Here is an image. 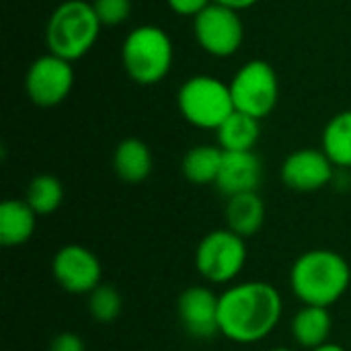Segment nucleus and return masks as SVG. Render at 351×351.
Wrapping results in <instances>:
<instances>
[{
	"instance_id": "2eb2a0df",
	"label": "nucleus",
	"mask_w": 351,
	"mask_h": 351,
	"mask_svg": "<svg viewBox=\"0 0 351 351\" xmlns=\"http://www.w3.org/2000/svg\"><path fill=\"white\" fill-rule=\"evenodd\" d=\"M37 214L25 199H4L0 204V245L21 247L31 241Z\"/></svg>"
},
{
	"instance_id": "aec40b11",
	"label": "nucleus",
	"mask_w": 351,
	"mask_h": 351,
	"mask_svg": "<svg viewBox=\"0 0 351 351\" xmlns=\"http://www.w3.org/2000/svg\"><path fill=\"white\" fill-rule=\"evenodd\" d=\"M335 169H351V109L337 113L323 130V148H321Z\"/></svg>"
},
{
	"instance_id": "423d86ee",
	"label": "nucleus",
	"mask_w": 351,
	"mask_h": 351,
	"mask_svg": "<svg viewBox=\"0 0 351 351\" xmlns=\"http://www.w3.org/2000/svg\"><path fill=\"white\" fill-rule=\"evenodd\" d=\"M247 239L228 228L208 232L195 249V267L199 276L216 286L232 284L247 263Z\"/></svg>"
},
{
	"instance_id": "412c9836",
	"label": "nucleus",
	"mask_w": 351,
	"mask_h": 351,
	"mask_svg": "<svg viewBox=\"0 0 351 351\" xmlns=\"http://www.w3.org/2000/svg\"><path fill=\"white\" fill-rule=\"evenodd\" d=\"M25 202L37 216H49L64 202V185L53 175H37L27 185Z\"/></svg>"
},
{
	"instance_id": "f3484780",
	"label": "nucleus",
	"mask_w": 351,
	"mask_h": 351,
	"mask_svg": "<svg viewBox=\"0 0 351 351\" xmlns=\"http://www.w3.org/2000/svg\"><path fill=\"white\" fill-rule=\"evenodd\" d=\"M333 329V319L329 308L323 306H302L292 319V337L304 350H315L329 343Z\"/></svg>"
},
{
	"instance_id": "393cba45",
	"label": "nucleus",
	"mask_w": 351,
	"mask_h": 351,
	"mask_svg": "<svg viewBox=\"0 0 351 351\" xmlns=\"http://www.w3.org/2000/svg\"><path fill=\"white\" fill-rule=\"evenodd\" d=\"M84 341L76 335V333H72V331H66V333H58L53 339H51V343H49V348L47 351H84Z\"/></svg>"
},
{
	"instance_id": "0eeeda50",
	"label": "nucleus",
	"mask_w": 351,
	"mask_h": 351,
	"mask_svg": "<svg viewBox=\"0 0 351 351\" xmlns=\"http://www.w3.org/2000/svg\"><path fill=\"white\" fill-rule=\"evenodd\" d=\"M230 93L234 111L247 113L255 119L267 117L280 99V80L271 64L265 60L247 62L232 78Z\"/></svg>"
},
{
	"instance_id": "a878e982",
	"label": "nucleus",
	"mask_w": 351,
	"mask_h": 351,
	"mask_svg": "<svg viewBox=\"0 0 351 351\" xmlns=\"http://www.w3.org/2000/svg\"><path fill=\"white\" fill-rule=\"evenodd\" d=\"M212 2L222 4V6H228V8H232V10L241 12V10H247V8L255 6L259 0H212Z\"/></svg>"
},
{
	"instance_id": "f03ea898",
	"label": "nucleus",
	"mask_w": 351,
	"mask_h": 351,
	"mask_svg": "<svg viewBox=\"0 0 351 351\" xmlns=\"http://www.w3.org/2000/svg\"><path fill=\"white\" fill-rule=\"evenodd\" d=\"M351 267L343 255L331 249L302 253L290 269V288L302 306L331 308L348 292Z\"/></svg>"
},
{
	"instance_id": "4be33fe9",
	"label": "nucleus",
	"mask_w": 351,
	"mask_h": 351,
	"mask_svg": "<svg viewBox=\"0 0 351 351\" xmlns=\"http://www.w3.org/2000/svg\"><path fill=\"white\" fill-rule=\"evenodd\" d=\"M123 300L117 288L111 284H101L88 294V315L95 323L109 325L115 323L121 315Z\"/></svg>"
},
{
	"instance_id": "4468645a",
	"label": "nucleus",
	"mask_w": 351,
	"mask_h": 351,
	"mask_svg": "<svg viewBox=\"0 0 351 351\" xmlns=\"http://www.w3.org/2000/svg\"><path fill=\"white\" fill-rule=\"evenodd\" d=\"M224 220L228 230L243 239H249L257 234L265 222V204L257 191L232 195L228 197V204L224 208Z\"/></svg>"
},
{
	"instance_id": "9d476101",
	"label": "nucleus",
	"mask_w": 351,
	"mask_h": 351,
	"mask_svg": "<svg viewBox=\"0 0 351 351\" xmlns=\"http://www.w3.org/2000/svg\"><path fill=\"white\" fill-rule=\"evenodd\" d=\"M51 274L68 294H90L101 286L103 267L99 257L82 245H64L51 259Z\"/></svg>"
},
{
	"instance_id": "a211bd4d",
	"label": "nucleus",
	"mask_w": 351,
	"mask_h": 351,
	"mask_svg": "<svg viewBox=\"0 0 351 351\" xmlns=\"http://www.w3.org/2000/svg\"><path fill=\"white\" fill-rule=\"evenodd\" d=\"M218 146L224 152H251L261 136L259 119L234 111L218 130Z\"/></svg>"
},
{
	"instance_id": "bb28decb",
	"label": "nucleus",
	"mask_w": 351,
	"mask_h": 351,
	"mask_svg": "<svg viewBox=\"0 0 351 351\" xmlns=\"http://www.w3.org/2000/svg\"><path fill=\"white\" fill-rule=\"evenodd\" d=\"M311 351H348L346 348H341L339 343H323V346H319V348H315V350Z\"/></svg>"
},
{
	"instance_id": "dca6fc26",
	"label": "nucleus",
	"mask_w": 351,
	"mask_h": 351,
	"mask_svg": "<svg viewBox=\"0 0 351 351\" xmlns=\"http://www.w3.org/2000/svg\"><path fill=\"white\" fill-rule=\"evenodd\" d=\"M113 171L125 183H142L152 173V150L140 138H125L113 152Z\"/></svg>"
},
{
	"instance_id": "6e6552de",
	"label": "nucleus",
	"mask_w": 351,
	"mask_h": 351,
	"mask_svg": "<svg viewBox=\"0 0 351 351\" xmlns=\"http://www.w3.org/2000/svg\"><path fill=\"white\" fill-rule=\"evenodd\" d=\"M193 29L202 49L214 58L234 56L245 39V27L241 14L216 2H212L204 12L195 16Z\"/></svg>"
},
{
	"instance_id": "f257e3e1",
	"label": "nucleus",
	"mask_w": 351,
	"mask_h": 351,
	"mask_svg": "<svg viewBox=\"0 0 351 351\" xmlns=\"http://www.w3.org/2000/svg\"><path fill=\"white\" fill-rule=\"evenodd\" d=\"M282 313V294L269 282L232 284L220 294V335L239 346L259 343L274 333Z\"/></svg>"
},
{
	"instance_id": "cd10ccee",
	"label": "nucleus",
	"mask_w": 351,
	"mask_h": 351,
	"mask_svg": "<svg viewBox=\"0 0 351 351\" xmlns=\"http://www.w3.org/2000/svg\"><path fill=\"white\" fill-rule=\"evenodd\" d=\"M269 351H294V350H290V348H274V350H269Z\"/></svg>"
},
{
	"instance_id": "9b49d317",
	"label": "nucleus",
	"mask_w": 351,
	"mask_h": 351,
	"mask_svg": "<svg viewBox=\"0 0 351 351\" xmlns=\"http://www.w3.org/2000/svg\"><path fill=\"white\" fill-rule=\"evenodd\" d=\"M335 179V165L323 150L300 148L286 156L282 165V181L298 193H313L327 187Z\"/></svg>"
},
{
	"instance_id": "39448f33",
	"label": "nucleus",
	"mask_w": 351,
	"mask_h": 351,
	"mask_svg": "<svg viewBox=\"0 0 351 351\" xmlns=\"http://www.w3.org/2000/svg\"><path fill=\"white\" fill-rule=\"evenodd\" d=\"M177 105L185 121L199 130H218L234 113L230 84L208 74L187 78L179 88Z\"/></svg>"
},
{
	"instance_id": "1a4fd4ad",
	"label": "nucleus",
	"mask_w": 351,
	"mask_h": 351,
	"mask_svg": "<svg viewBox=\"0 0 351 351\" xmlns=\"http://www.w3.org/2000/svg\"><path fill=\"white\" fill-rule=\"evenodd\" d=\"M74 86L72 62L58 58L53 53L37 58L25 76L27 97L37 107H56L68 99Z\"/></svg>"
},
{
	"instance_id": "b1692460",
	"label": "nucleus",
	"mask_w": 351,
	"mask_h": 351,
	"mask_svg": "<svg viewBox=\"0 0 351 351\" xmlns=\"http://www.w3.org/2000/svg\"><path fill=\"white\" fill-rule=\"evenodd\" d=\"M167 2L173 12L181 16H193V19L212 4V0H167Z\"/></svg>"
},
{
	"instance_id": "6ab92c4d",
	"label": "nucleus",
	"mask_w": 351,
	"mask_h": 351,
	"mask_svg": "<svg viewBox=\"0 0 351 351\" xmlns=\"http://www.w3.org/2000/svg\"><path fill=\"white\" fill-rule=\"evenodd\" d=\"M222 156H224V150L220 146H210V144L193 146L183 156L181 171H183L185 179L193 185L216 183L220 165H222Z\"/></svg>"
},
{
	"instance_id": "7ed1b4c3",
	"label": "nucleus",
	"mask_w": 351,
	"mask_h": 351,
	"mask_svg": "<svg viewBox=\"0 0 351 351\" xmlns=\"http://www.w3.org/2000/svg\"><path fill=\"white\" fill-rule=\"evenodd\" d=\"M101 21L90 2L66 0L49 16L45 43L49 53L68 62L86 56L99 39Z\"/></svg>"
},
{
	"instance_id": "f8f14e48",
	"label": "nucleus",
	"mask_w": 351,
	"mask_h": 351,
	"mask_svg": "<svg viewBox=\"0 0 351 351\" xmlns=\"http://www.w3.org/2000/svg\"><path fill=\"white\" fill-rule=\"evenodd\" d=\"M220 294L206 286H189L177 300V317L183 329L195 339H212L220 335Z\"/></svg>"
},
{
	"instance_id": "5701e85b",
	"label": "nucleus",
	"mask_w": 351,
	"mask_h": 351,
	"mask_svg": "<svg viewBox=\"0 0 351 351\" xmlns=\"http://www.w3.org/2000/svg\"><path fill=\"white\" fill-rule=\"evenodd\" d=\"M101 25H121L130 19L132 0H93L90 2Z\"/></svg>"
},
{
	"instance_id": "20e7f679",
	"label": "nucleus",
	"mask_w": 351,
	"mask_h": 351,
	"mask_svg": "<svg viewBox=\"0 0 351 351\" xmlns=\"http://www.w3.org/2000/svg\"><path fill=\"white\" fill-rule=\"evenodd\" d=\"M121 62L128 76L144 86L158 84L173 66V41L156 25L136 27L123 41Z\"/></svg>"
},
{
	"instance_id": "ddd939ff",
	"label": "nucleus",
	"mask_w": 351,
	"mask_h": 351,
	"mask_svg": "<svg viewBox=\"0 0 351 351\" xmlns=\"http://www.w3.org/2000/svg\"><path fill=\"white\" fill-rule=\"evenodd\" d=\"M263 179V165L259 156L251 152H224L216 187L226 197L239 193L257 191Z\"/></svg>"
}]
</instances>
